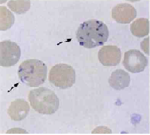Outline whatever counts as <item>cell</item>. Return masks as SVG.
I'll return each mask as SVG.
<instances>
[{"label":"cell","mask_w":150,"mask_h":135,"mask_svg":"<svg viewBox=\"0 0 150 135\" xmlns=\"http://www.w3.org/2000/svg\"><path fill=\"white\" fill-rule=\"evenodd\" d=\"M30 111V105L23 99H17L11 103L8 109V114L10 119L19 122L24 120Z\"/></svg>","instance_id":"9c48e42d"},{"label":"cell","mask_w":150,"mask_h":135,"mask_svg":"<svg viewBox=\"0 0 150 135\" xmlns=\"http://www.w3.org/2000/svg\"><path fill=\"white\" fill-rule=\"evenodd\" d=\"M76 71L66 64H57L50 70L48 80L54 86L64 90L76 83Z\"/></svg>","instance_id":"277c9868"},{"label":"cell","mask_w":150,"mask_h":135,"mask_svg":"<svg viewBox=\"0 0 150 135\" xmlns=\"http://www.w3.org/2000/svg\"><path fill=\"white\" fill-rule=\"evenodd\" d=\"M108 82L114 90H122L130 85V76L125 70L117 69L111 74Z\"/></svg>","instance_id":"30bf717a"},{"label":"cell","mask_w":150,"mask_h":135,"mask_svg":"<svg viewBox=\"0 0 150 135\" xmlns=\"http://www.w3.org/2000/svg\"><path fill=\"white\" fill-rule=\"evenodd\" d=\"M18 75L22 83L30 87H38L47 77V66L38 59H27L19 67Z\"/></svg>","instance_id":"3957f363"},{"label":"cell","mask_w":150,"mask_h":135,"mask_svg":"<svg viewBox=\"0 0 150 135\" xmlns=\"http://www.w3.org/2000/svg\"><path fill=\"white\" fill-rule=\"evenodd\" d=\"M28 99L32 108L39 114H53L59 109V98L53 91L47 88L40 87L31 90Z\"/></svg>","instance_id":"7a4b0ae2"},{"label":"cell","mask_w":150,"mask_h":135,"mask_svg":"<svg viewBox=\"0 0 150 135\" xmlns=\"http://www.w3.org/2000/svg\"><path fill=\"white\" fill-rule=\"evenodd\" d=\"M9 8L17 14L25 13L30 8V1H9L8 3Z\"/></svg>","instance_id":"4fadbf2b"},{"label":"cell","mask_w":150,"mask_h":135,"mask_svg":"<svg viewBox=\"0 0 150 135\" xmlns=\"http://www.w3.org/2000/svg\"><path fill=\"white\" fill-rule=\"evenodd\" d=\"M21 56L20 46L10 40L0 43V66L3 67L14 66L19 62Z\"/></svg>","instance_id":"5b68a950"},{"label":"cell","mask_w":150,"mask_h":135,"mask_svg":"<svg viewBox=\"0 0 150 135\" xmlns=\"http://www.w3.org/2000/svg\"><path fill=\"white\" fill-rule=\"evenodd\" d=\"M149 37L146 38L141 43V48L146 54L149 55Z\"/></svg>","instance_id":"5bb4252c"},{"label":"cell","mask_w":150,"mask_h":135,"mask_svg":"<svg viewBox=\"0 0 150 135\" xmlns=\"http://www.w3.org/2000/svg\"><path fill=\"white\" fill-rule=\"evenodd\" d=\"M112 18L119 23L128 24L137 17V10L130 4L119 3L112 9Z\"/></svg>","instance_id":"52a82bcc"},{"label":"cell","mask_w":150,"mask_h":135,"mask_svg":"<svg viewBox=\"0 0 150 135\" xmlns=\"http://www.w3.org/2000/svg\"><path fill=\"white\" fill-rule=\"evenodd\" d=\"M14 23V16L5 6H0V30L9 29Z\"/></svg>","instance_id":"7c38bea8"},{"label":"cell","mask_w":150,"mask_h":135,"mask_svg":"<svg viewBox=\"0 0 150 135\" xmlns=\"http://www.w3.org/2000/svg\"><path fill=\"white\" fill-rule=\"evenodd\" d=\"M109 37L107 25L102 21L91 19L80 25L76 32V38L79 45L87 49L103 46Z\"/></svg>","instance_id":"6da1fadb"},{"label":"cell","mask_w":150,"mask_h":135,"mask_svg":"<svg viewBox=\"0 0 150 135\" xmlns=\"http://www.w3.org/2000/svg\"><path fill=\"white\" fill-rule=\"evenodd\" d=\"M132 35L138 38L147 36L149 32V21L146 18L137 19L130 25Z\"/></svg>","instance_id":"8fae6325"},{"label":"cell","mask_w":150,"mask_h":135,"mask_svg":"<svg viewBox=\"0 0 150 135\" xmlns=\"http://www.w3.org/2000/svg\"><path fill=\"white\" fill-rule=\"evenodd\" d=\"M123 66L127 70L133 74L143 72L148 66V59L138 49H130L125 52Z\"/></svg>","instance_id":"8992f818"},{"label":"cell","mask_w":150,"mask_h":135,"mask_svg":"<svg viewBox=\"0 0 150 135\" xmlns=\"http://www.w3.org/2000/svg\"><path fill=\"white\" fill-rule=\"evenodd\" d=\"M98 59L104 66H116L121 60V51L117 46H104L98 52Z\"/></svg>","instance_id":"ba28073f"}]
</instances>
